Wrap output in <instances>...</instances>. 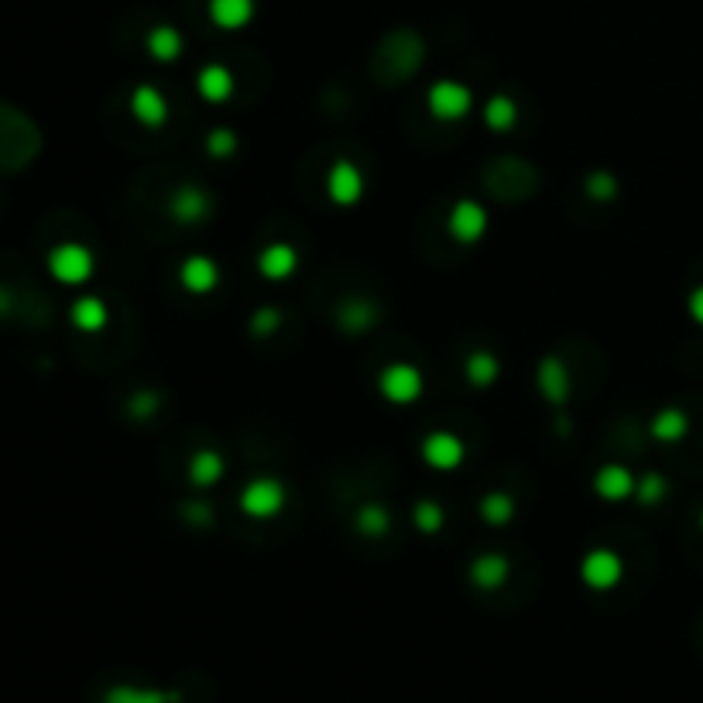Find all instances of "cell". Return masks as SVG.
<instances>
[{"label":"cell","mask_w":703,"mask_h":703,"mask_svg":"<svg viewBox=\"0 0 703 703\" xmlns=\"http://www.w3.org/2000/svg\"><path fill=\"white\" fill-rule=\"evenodd\" d=\"M241 511L254 522H268L285 508V484L278 477H254L241 491Z\"/></svg>","instance_id":"obj_1"},{"label":"cell","mask_w":703,"mask_h":703,"mask_svg":"<svg viewBox=\"0 0 703 703\" xmlns=\"http://www.w3.org/2000/svg\"><path fill=\"white\" fill-rule=\"evenodd\" d=\"M422 388H426V381H422V371L415 364H405V361L388 364L385 371H381V378H378L381 398L391 402V405H412V402H419Z\"/></svg>","instance_id":"obj_2"},{"label":"cell","mask_w":703,"mask_h":703,"mask_svg":"<svg viewBox=\"0 0 703 703\" xmlns=\"http://www.w3.org/2000/svg\"><path fill=\"white\" fill-rule=\"evenodd\" d=\"M426 103H429V114H433L436 121H460V117H467L470 107H474V93H470L463 83L439 79V83L429 86Z\"/></svg>","instance_id":"obj_3"},{"label":"cell","mask_w":703,"mask_h":703,"mask_svg":"<svg viewBox=\"0 0 703 703\" xmlns=\"http://www.w3.org/2000/svg\"><path fill=\"white\" fill-rule=\"evenodd\" d=\"M49 271L55 282L62 285H79L93 275V254L83 244H59L49 254Z\"/></svg>","instance_id":"obj_4"},{"label":"cell","mask_w":703,"mask_h":703,"mask_svg":"<svg viewBox=\"0 0 703 703\" xmlns=\"http://www.w3.org/2000/svg\"><path fill=\"white\" fill-rule=\"evenodd\" d=\"M621 573H625V566H621L618 553H611V549H590V553L583 556V563H580V580L587 583L590 590L618 587Z\"/></svg>","instance_id":"obj_5"},{"label":"cell","mask_w":703,"mask_h":703,"mask_svg":"<svg viewBox=\"0 0 703 703\" xmlns=\"http://www.w3.org/2000/svg\"><path fill=\"white\" fill-rule=\"evenodd\" d=\"M326 193L337 206H357L364 196V172L357 169L354 162L340 158V162L330 165V175H326Z\"/></svg>","instance_id":"obj_6"},{"label":"cell","mask_w":703,"mask_h":703,"mask_svg":"<svg viewBox=\"0 0 703 703\" xmlns=\"http://www.w3.org/2000/svg\"><path fill=\"white\" fill-rule=\"evenodd\" d=\"M463 457H467V446H463V439L457 433L439 429V433H429L426 439H422V460H426V467L457 470Z\"/></svg>","instance_id":"obj_7"},{"label":"cell","mask_w":703,"mask_h":703,"mask_svg":"<svg viewBox=\"0 0 703 703\" xmlns=\"http://www.w3.org/2000/svg\"><path fill=\"white\" fill-rule=\"evenodd\" d=\"M446 227H450L453 241L477 244L487 234V210H484L481 203H474V199H460V203L450 210V220H446Z\"/></svg>","instance_id":"obj_8"},{"label":"cell","mask_w":703,"mask_h":703,"mask_svg":"<svg viewBox=\"0 0 703 703\" xmlns=\"http://www.w3.org/2000/svg\"><path fill=\"white\" fill-rule=\"evenodd\" d=\"M179 282H182V289L193 295H210L220 285L217 261L206 258V254H193V258H186L179 265Z\"/></svg>","instance_id":"obj_9"},{"label":"cell","mask_w":703,"mask_h":703,"mask_svg":"<svg viewBox=\"0 0 703 703\" xmlns=\"http://www.w3.org/2000/svg\"><path fill=\"white\" fill-rule=\"evenodd\" d=\"M169 213L175 223H186V227H196L210 217V196L196 186H182L175 189L172 199H169Z\"/></svg>","instance_id":"obj_10"},{"label":"cell","mask_w":703,"mask_h":703,"mask_svg":"<svg viewBox=\"0 0 703 703\" xmlns=\"http://www.w3.org/2000/svg\"><path fill=\"white\" fill-rule=\"evenodd\" d=\"M206 14L220 31H241L254 21L258 14V4L254 0H210L206 4Z\"/></svg>","instance_id":"obj_11"},{"label":"cell","mask_w":703,"mask_h":703,"mask_svg":"<svg viewBox=\"0 0 703 703\" xmlns=\"http://www.w3.org/2000/svg\"><path fill=\"white\" fill-rule=\"evenodd\" d=\"M635 487H638L635 474L628 467H621V463H607V467L594 474V491L604 501H625L635 494Z\"/></svg>","instance_id":"obj_12"},{"label":"cell","mask_w":703,"mask_h":703,"mask_svg":"<svg viewBox=\"0 0 703 703\" xmlns=\"http://www.w3.org/2000/svg\"><path fill=\"white\" fill-rule=\"evenodd\" d=\"M131 114L138 124L145 127H162L169 121V103H165L162 90H155V86H138V90L131 93Z\"/></svg>","instance_id":"obj_13"},{"label":"cell","mask_w":703,"mask_h":703,"mask_svg":"<svg viewBox=\"0 0 703 703\" xmlns=\"http://www.w3.org/2000/svg\"><path fill=\"white\" fill-rule=\"evenodd\" d=\"M539 391L549 405H566L570 398V374L559 357H542L539 361Z\"/></svg>","instance_id":"obj_14"},{"label":"cell","mask_w":703,"mask_h":703,"mask_svg":"<svg viewBox=\"0 0 703 703\" xmlns=\"http://www.w3.org/2000/svg\"><path fill=\"white\" fill-rule=\"evenodd\" d=\"M196 90L206 103H227L234 97V73L227 66H220V62H210V66L199 69Z\"/></svg>","instance_id":"obj_15"},{"label":"cell","mask_w":703,"mask_h":703,"mask_svg":"<svg viewBox=\"0 0 703 703\" xmlns=\"http://www.w3.org/2000/svg\"><path fill=\"white\" fill-rule=\"evenodd\" d=\"M295 268H299V254H295L292 244H268L258 254V271L268 282H285Z\"/></svg>","instance_id":"obj_16"},{"label":"cell","mask_w":703,"mask_h":703,"mask_svg":"<svg viewBox=\"0 0 703 703\" xmlns=\"http://www.w3.org/2000/svg\"><path fill=\"white\" fill-rule=\"evenodd\" d=\"M508 573H511L508 559L498 553H484L470 563V580H474L481 590H498L501 583L508 580Z\"/></svg>","instance_id":"obj_17"},{"label":"cell","mask_w":703,"mask_h":703,"mask_svg":"<svg viewBox=\"0 0 703 703\" xmlns=\"http://www.w3.org/2000/svg\"><path fill=\"white\" fill-rule=\"evenodd\" d=\"M69 319H73L76 330L100 333L103 326H107V306H103V299H97V295H83V299L73 302V309H69Z\"/></svg>","instance_id":"obj_18"},{"label":"cell","mask_w":703,"mask_h":703,"mask_svg":"<svg viewBox=\"0 0 703 703\" xmlns=\"http://www.w3.org/2000/svg\"><path fill=\"white\" fill-rule=\"evenodd\" d=\"M145 49L155 62H175L182 55V35L172 25H155L145 38Z\"/></svg>","instance_id":"obj_19"},{"label":"cell","mask_w":703,"mask_h":703,"mask_svg":"<svg viewBox=\"0 0 703 703\" xmlns=\"http://www.w3.org/2000/svg\"><path fill=\"white\" fill-rule=\"evenodd\" d=\"M463 371H467V381L474 388H491L501 374V364L491 350H474V354L467 357V364H463Z\"/></svg>","instance_id":"obj_20"},{"label":"cell","mask_w":703,"mask_h":703,"mask_svg":"<svg viewBox=\"0 0 703 703\" xmlns=\"http://www.w3.org/2000/svg\"><path fill=\"white\" fill-rule=\"evenodd\" d=\"M223 477V457L217 450H199L189 460V481L196 487H213Z\"/></svg>","instance_id":"obj_21"},{"label":"cell","mask_w":703,"mask_h":703,"mask_svg":"<svg viewBox=\"0 0 703 703\" xmlns=\"http://www.w3.org/2000/svg\"><path fill=\"white\" fill-rule=\"evenodd\" d=\"M103 703H179V693L148 690V686H114V690H107Z\"/></svg>","instance_id":"obj_22"},{"label":"cell","mask_w":703,"mask_h":703,"mask_svg":"<svg viewBox=\"0 0 703 703\" xmlns=\"http://www.w3.org/2000/svg\"><path fill=\"white\" fill-rule=\"evenodd\" d=\"M515 121H518V107L505 93H498V97H491L484 103V124L491 127V131L508 134L511 127H515Z\"/></svg>","instance_id":"obj_23"},{"label":"cell","mask_w":703,"mask_h":703,"mask_svg":"<svg viewBox=\"0 0 703 703\" xmlns=\"http://www.w3.org/2000/svg\"><path fill=\"white\" fill-rule=\"evenodd\" d=\"M686 429H690V419H686L683 412H679V409H662L652 419L649 433L659 439V443H676V439L686 436Z\"/></svg>","instance_id":"obj_24"},{"label":"cell","mask_w":703,"mask_h":703,"mask_svg":"<svg viewBox=\"0 0 703 703\" xmlns=\"http://www.w3.org/2000/svg\"><path fill=\"white\" fill-rule=\"evenodd\" d=\"M337 323H340V330H347V333H364V330H371V323H374V306H371V302H364V299L343 302L340 313H337Z\"/></svg>","instance_id":"obj_25"},{"label":"cell","mask_w":703,"mask_h":703,"mask_svg":"<svg viewBox=\"0 0 703 703\" xmlns=\"http://www.w3.org/2000/svg\"><path fill=\"white\" fill-rule=\"evenodd\" d=\"M481 518L487 525H508L515 518V501L511 494H501V491H491L481 498Z\"/></svg>","instance_id":"obj_26"},{"label":"cell","mask_w":703,"mask_h":703,"mask_svg":"<svg viewBox=\"0 0 703 703\" xmlns=\"http://www.w3.org/2000/svg\"><path fill=\"white\" fill-rule=\"evenodd\" d=\"M354 525L364 535H385L391 529V511L385 505H364L354 515Z\"/></svg>","instance_id":"obj_27"},{"label":"cell","mask_w":703,"mask_h":703,"mask_svg":"<svg viewBox=\"0 0 703 703\" xmlns=\"http://www.w3.org/2000/svg\"><path fill=\"white\" fill-rule=\"evenodd\" d=\"M412 518H415V525H419V532H426V535L439 532V529H443V522H446L443 508H439L436 501H419Z\"/></svg>","instance_id":"obj_28"},{"label":"cell","mask_w":703,"mask_h":703,"mask_svg":"<svg viewBox=\"0 0 703 703\" xmlns=\"http://www.w3.org/2000/svg\"><path fill=\"white\" fill-rule=\"evenodd\" d=\"M206 151H210L213 158H230L237 151V134L230 131V127H217V131H210V138H206Z\"/></svg>","instance_id":"obj_29"},{"label":"cell","mask_w":703,"mask_h":703,"mask_svg":"<svg viewBox=\"0 0 703 703\" xmlns=\"http://www.w3.org/2000/svg\"><path fill=\"white\" fill-rule=\"evenodd\" d=\"M587 196L590 199H611V196H618V182H614V175H607V172H590L587 175Z\"/></svg>","instance_id":"obj_30"},{"label":"cell","mask_w":703,"mask_h":703,"mask_svg":"<svg viewBox=\"0 0 703 703\" xmlns=\"http://www.w3.org/2000/svg\"><path fill=\"white\" fill-rule=\"evenodd\" d=\"M278 323H282V313L278 309H258L251 319V333L254 337H265V333H275Z\"/></svg>","instance_id":"obj_31"},{"label":"cell","mask_w":703,"mask_h":703,"mask_svg":"<svg viewBox=\"0 0 703 703\" xmlns=\"http://www.w3.org/2000/svg\"><path fill=\"white\" fill-rule=\"evenodd\" d=\"M635 494H638V501H645V505H652V501H659L662 494H666V481H662L659 474H649L642 484L635 487Z\"/></svg>","instance_id":"obj_32"},{"label":"cell","mask_w":703,"mask_h":703,"mask_svg":"<svg viewBox=\"0 0 703 703\" xmlns=\"http://www.w3.org/2000/svg\"><path fill=\"white\" fill-rule=\"evenodd\" d=\"M690 316L703 326V285H700V289L690 292Z\"/></svg>","instance_id":"obj_33"},{"label":"cell","mask_w":703,"mask_h":703,"mask_svg":"<svg viewBox=\"0 0 703 703\" xmlns=\"http://www.w3.org/2000/svg\"><path fill=\"white\" fill-rule=\"evenodd\" d=\"M155 398L151 395H138V398H131V415H148V412H155Z\"/></svg>","instance_id":"obj_34"},{"label":"cell","mask_w":703,"mask_h":703,"mask_svg":"<svg viewBox=\"0 0 703 703\" xmlns=\"http://www.w3.org/2000/svg\"><path fill=\"white\" fill-rule=\"evenodd\" d=\"M186 518L189 522H196V525H206L210 522V508L206 505H186Z\"/></svg>","instance_id":"obj_35"},{"label":"cell","mask_w":703,"mask_h":703,"mask_svg":"<svg viewBox=\"0 0 703 703\" xmlns=\"http://www.w3.org/2000/svg\"><path fill=\"white\" fill-rule=\"evenodd\" d=\"M700 529H703V515H700Z\"/></svg>","instance_id":"obj_36"}]
</instances>
